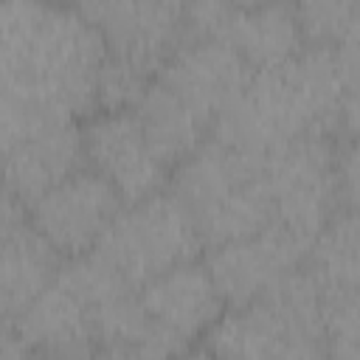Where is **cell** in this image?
<instances>
[{
	"label": "cell",
	"mask_w": 360,
	"mask_h": 360,
	"mask_svg": "<svg viewBox=\"0 0 360 360\" xmlns=\"http://www.w3.org/2000/svg\"><path fill=\"white\" fill-rule=\"evenodd\" d=\"M132 110L155 152L166 160L172 172L211 138V124L200 118L191 107H186L158 79L146 87V93L138 98Z\"/></svg>",
	"instance_id": "obj_17"
},
{
	"label": "cell",
	"mask_w": 360,
	"mask_h": 360,
	"mask_svg": "<svg viewBox=\"0 0 360 360\" xmlns=\"http://www.w3.org/2000/svg\"><path fill=\"white\" fill-rule=\"evenodd\" d=\"M65 256L34 228L25 208L6 194L3 202V262H0V309L3 321L20 315L45 292L65 267Z\"/></svg>",
	"instance_id": "obj_16"
},
{
	"label": "cell",
	"mask_w": 360,
	"mask_h": 360,
	"mask_svg": "<svg viewBox=\"0 0 360 360\" xmlns=\"http://www.w3.org/2000/svg\"><path fill=\"white\" fill-rule=\"evenodd\" d=\"M281 360H332L329 349H326V340H307L301 346H295L290 354H284Z\"/></svg>",
	"instance_id": "obj_24"
},
{
	"label": "cell",
	"mask_w": 360,
	"mask_h": 360,
	"mask_svg": "<svg viewBox=\"0 0 360 360\" xmlns=\"http://www.w3.org/2000/svg\"><path fill=\"white\" fill-rule=\"evenodd\" d=\"M262 158L276 205V222L301 239L315 242L321 228L340 208L335 135L295 138Z\"/></svg>",
	"instance_id": "obj_7"
},
{
	"label": "cell",
	"mask_w": 360,
	"mask_h": 360,
	"mask_svg": "<svg viewBox=\"0 0 360 360\" xmlns=\"http://www.w3.org/2000/svg\"><path fill=\"white\" fill-rule=\"evenodd\" d=\"M186 34L228 42L253 70L278 65L307 45L298 6L287 3H191Z\"/></svg>",
	"instance_id": "obj_8"
},
{
	"label": "cell",
	"mask_w": 360,
	"mask_h": 360,
	"mask_svg": "<svg viewBox=\"0 0 360 360\" xmlns=\"http://www.w3.org/2000/svg\"><path fill=\"white\" fill-rule=\"evenodd\" d=\"M42 360H90L101 349L96 315L76 287L59 273L20 315L6 321Z\"/></svg>",
	"instance_id": "obj_15"
},
{
	"label": "cell",
	"mask_w": 360,
	"mask_h": 360,
	"mask_svg": "<svg viewBox=\"0 0 360 360\" xmlns=\"http://www.w3.org/2000/svg\"><path fill=\"white\" fill-rule=\"evenodd\" d=\"M169 188L188 208L205 250L276 222L264 158L214 135L172 172Z\"/></svg>",
	"instance_id": "obj_3"
},
{
	"label": "cell",
	"mask_w": 360,
	"mask_h": 360,
	"mask_svg": "<svg viewBox=\"0 0 360 360\" xmlns=\"http://www.w3.org/2000/svg\"><path fill=\"white\" fill-rule=\"evenodd\" d=\"M312 242L273 222L236 242L208 248L202 262L228 307H245L307 264Z\"/></svg>",
	"instance_id": "obj_12"
},
{
	"label": "cell",
	"mask_w": 360,
	"mask_h": 360,
	"mask_svg": "<svg viewBox=\"0 0 360 360\" xmlns=\"http://www.w3.org/2000/svg\"><path fill=\"white\" fill-rule=\"evenodd\" d=\"M326 340L323 295L312 273L298 267L245 307H228L202 346L217 360H281L307 340Z\"/></svg>",
	"instance_id": "obj_4"
},
{
	"label": "cell",
	"mask_w": 360,
	"mask_h": 360,
	"mask_svg": "<svg viewBox=\"0 0 360 360\" xmlns=\"http://www.w3.org/2000/svg\"><path fill=\"white\" fill-rule=\"evenodd\" d=\"M124 205V197L84 166L25 205V214L65 259H76L96 250Z\"/></svg>",
	"instance_id": "obj_9"
},
{
	"label": "cell",
	"mask_w": 360,
	"mask_h": 360,
	"mask_svg": "<svg viewBox=\"0 0 360 360\" xmlns=\"http://www.w3.org/2000/svg\"><path fill=\"white\" fill-rule=\"evenodd\" d=\"M250 76L253 68L228 42L186 34L180 48L155 79L200 118H205L214 132L217 118L242 96Z\"/></svg>",
	"instance_id": "obj_13"
},
{
	"label": "cell",
	"mask_w": 360,
	"mask_h": 360,
	"mask_svg": "<svg viewBox=\"0 0 360 360\" xmlns=\"http://www.w3.org/2000/svg\"><path fill=\"white\" fill-rule=\"evenodd\" d=\"M87 166L98 172L124 202L146 200L163 191L172 180V169L155 152L135 110H98L84 124Z\"/></svg>",
	"instance_id": "obj_10"
},
{
	"label": "cell",
	"mask_w": 360,
	"mask_h": 360,
	"mask_svg": "<svg viewBox=\"0 0 360 360\" xmlns=\"http://www.w3.org/2000/svg\"><path fill=\"white\" fill-rule=\"evenodd\" d=\"M79 6L98 25L107 56L149 79L163 70L186 39V6L180 3L104 0Z\"/></svg>",
	"instance_id": "obj_11"
},
{
	"label": "cell",
	"mask_w": 360,
	"mask_h": 360,
	"mask_svg": "<svg viewBox=\"0 0 360 360\" xmlns=\"http://www.w3.org/2000/svg\"><path fill=\"white\" fill-rule=\"evenodd\" d=\"M307 270L318 281L321 295L360 287V211H335L309 248Z\"/></svg>",
	"instance_id": "obj_18"
},
{
	"label": "cell",
	"mask_w": 360,
	"mask_h": 360,
	"mask_svg": "<svg viewBox=\"0 0 360 360\" xmlns=\"http://www.w3.org/2000/svg\"><path fill=\"white\" fill-rule=\"evenodd\" d=\"M340 112H338V132L343 138H360V53L340 51Z\"/></svg>",
	"instance_id": "obj_20"
},
{
	"label": "cell",
	"mask_w": 360,
	"mask_h": 360,
	"mask_svg": "<svg viewBox=\"0 0 360 360\" xmlns=\"http://www.w3.org/2000/svg\"><path fill=\"white\" fill-rule=\"evenodd\" d=\"M90 360H143V357L124 346H101Z\"/></svg>",
	"instance_id": "obj_25"
},
{
	"label": "cell",
	"mask_w": 360,
	"mask_h": 360,
	"mask_svg": "<svg viewBox=\"0 0 360 360\" xmlns=\"http://www.w3.org/2000/svg\"><path fill=\"white\" fill-rule=\"evenodd\" d=\"M6 194L22 208L87 166L84 132L76 118L0 98Z\"/></svg>",
	"instance_id": "obj_6"
},
{
	"label": "cell",
	"mask_w": 360,
	"mask_h": 360,
	"mask_svg": "<svg viewBox=\"0 0 360 360\" xmlns=\"http://www.w3.org/2000/svg\"><path fill=\"white\" fill-rule=\"evenodd\" d=\"M338 200L340 208L360 211V138L338 141Z\"/></svg>",
	"instance_id": "obj_21"
},
{
	"label": "cell",
	"mask_w": 360,
	"mask_h": 360,
	"mask_svg": "<svg viewBox=\"0 0 360 360\" xmlns=\"http://www.w3.org/2000/svg\"><path fill=\"white\" fill-rule=\"evenodd\" d=\"M3 360H42L22 338H17L11 329H6L3 335Z\"/></svg>",
	"instance_id": "obj_23"
},
{
	"label": "cell",
	"mask_w": 360,
	"mask_h": 360,
	"mask_svg": "<svg viewBox=\"0 0 360 360\" xmlns=\"http://www.w3.org/2000/svg\"><path fill=\"white\" fill-rule=\"evenodd\" d=\"M174 360H217V357H214L205 346H197V349L191 346L188 352H183V354H180V357H174Z\"/></svg>",
	"instance_id": "obj_26"
},
{
	"label": "cell",
	"mask_w": 360,
	"mask_h": 360,
	"mask_svg": "<svg viewBox=\"0 0 360 360\" xmlns=\"http://www.w3.org/2000/svg\"><path fill=\"white\" fill-rule=\"evenodd\" d=\"M338 48L340 51H349V53H360V3H352L349 20H346V28L340 34Z\"/></svg>",
	"instance_id": "obj_22"
},
{
	"label": "cell",
	"mask_w": 360,
	"mask_h": 360,
	"mask_svg": "<svg viewBox=\"0 0 360 360\" xmlns=\"http://www.w3.org/2000/svg\"><path fill=\"white\" fill-rule=\"evenodd\" d=\"M323 332L332 360H360V287L323 295Z\"/></svg>",
	"instance_id": "obj_19"
},
{
	"label": "cell",
	"mask_w": 360,
	"mask_h": 360,
	"mask_svg": "<svg viewBox=\"0 0 360 360\" xmlns=\"http://www.w3.org/2000/svg\"><path fill=\"white\" fill-rule=\"evenodd\" d=\"M93 253L141 287L166 270L197 262L205 245L188 208L166 186L146 200L127 202Z\"/></svg>",
	"instance_id": "obj_5"
},
{
	"label": "cell",
	"mask_w": 360,
	"mask_h": 360,
	"mask_svg": "<svg viewBox=\"0 0 360 360\" xmlns=\"http://www.w3.org/2000/svg\"><path fill=\"white\" fill-rule=\"evenodd\" d=\"M107 42L82 6L6 0L0 6V90L6 101L90 118Z\"/></svg>",
	"instance_id": "obj_1"
},
{
	"label": "cell",
	"mask_w": 360,
	"mask_h": 360,
	"mask_svg": "<svg viewBox=\"0 0 360 360\" xmlns=\"http://www.w3.org/2000/svg\"><path fill=\"white\" fill-rule=\"evenodd\" d=\"M138 298L152 326L180 352H188L197 338H205L228 309L202 259L166 270L141 284Z\"/></svg>",
	"instance_id": "obj_14"
},
{
	"label": "cell",
	"mask_w": 360,
	"mask_h": 360,
	"mask_svg": "<svg viewBox=\"0 0 360 360\" xmlns=\"http://www.w3.org/2000/svg\"><path fill=\"white\" fill-rule=\"evenodd\" d=\"M340 90L338 48L307 42L290 59L253 70L248 87L217 118L211 135L253 155L307 135H335Z\"/></svg>",
	"instance_id": "obj_2"
}]
</instances>
